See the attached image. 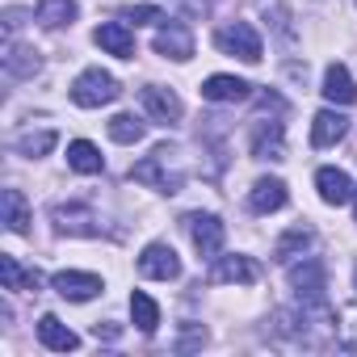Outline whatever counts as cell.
<instances>
[{"instance_id": "6da1fadb", "label": "cell", "mask_w": 357, "mask_h": 357, "mask_svg": "<svg viewBox=\"0 0 357 357\" xmlns=\"http://www.w3.org/2000/svg\"><path fill=\"white\" fill-rule=\"evenodd\" d=\"M130 181H139V185H147V190H155V194H181V185H185L181 151L168 147V143H160L151 155H143V160L130 168Z\"/></svg>"}, {"instance_id": "7a4b0ae2", "label": "cell", "mask_w": 357, "mask_h": 357, "mask_svg": "<svg viewBox=\"0 0 357 357\" xmlns=\"http://www.w3.org/2000/svg\"><path fill=\"white\" fill-rule=\"evenodd\" d=\"M118 80L109 76V72H101V68H84L76 80H72V101L80 105V109H101V105H109V101H118Z\"/></svg>"}, {"instance_id": "3957f363", "label": "cell", "mask_w": 357, "mask_h": 357, "mask_svg": "<svg viewBox=\"0 0 357 357\" xmlns=\"http://www.w3.org/2000/svg\"><path fill=\"white\" fill-rule=\"evenodd\" d=\"M215 47H219L223 55L244 59V63H261V55H265V43H261V34H257L248 22H231V26H223V30L215 34Z\"/></svg>"}, {"instance_id": "277c9868", "label": "cell", "mask_w": 357, "mask_h": 357, "mask_svg": "<svg viewBox=\"0 0 357 357\" xmlns=\"http://www.w3.org/2000/svg\"><path fill=\"white\" fill-rule=\"evenodd\" d=\"M185 227H190V240H194L198 257L215 261V257L223 252L227 227H223V219H219V215H190V219H185Z\"/></svg>"}, {"instance_id": "5b68a950", "label": "cell", "mask_w": 357, "mask_h": 357, "mask_svg": "<svg viewBox=\"0 0 357 357\" xmlns=\"http://www.w3.org/2000/svg\"><path fill=\"white\" fill-rule=\"evenodd\" d=\"M248 151H252L257 160H286V130H282V122L257 118V122L248 126Z\"/></svg>"}, {"instance_id": "8992f818", "label": "cell", "mask_w": 357, "mask_h": 357, "mask_svg": "<svg viewBox=\"0 0 357 357\" xmlns=\"http://www.w3.org/2000/svg\"><path fill=\"white\" fill-rule=\"evenodd\" d=\"M51 223H55L59 236H97L101 231V219L93 215V206H80V202L51 206Z\"/></svg>"}, {"instance_id": "52a82bcc", "label": "cell", "mask_w": 357, "mask_h": 357, "mask_svg": "<svg viewBox=\"0 0 357 357\" xmlns=\"http://www.w3.org/2000/svg\"><path fill=\"white\" fill-rule=\"evenodd\" d=\"M51 286H55V294L68 298V303H89V298H97V294L105 290V282H101L97 273H80V269H59V273L51 278Z\"/></svg>"}, {"instance_id": "ba28073f", "label": "cell", "mask_w": 357, "mask_h": 357, "mask_svg": "<svg viewBox=\"0 0 357 357\" xmlns=\"http://www.w3.org/2000/svg\"><path fill=\"white\" fill-rule=\"evenodd\" d=\"M139 273L151 282H176L181 278V257H176L168 244H147L139 252Z\"/></svg>"}, {"instance_id": "9c48e42d", "label": "cell", "mask_w": 357, "mask_h": 357, "mask_svg": "<svg viewBox=\"0 0 357 357\" xmlns=\"http://www.w3.org/2000/svg\"><path fill=\"white\" fill-rule=\"evenodd\" d=\"M261 278V265L244 252H231V257H215V269H211V282H223V286H252Z\"/></svg>"}, {"instance_id": "30bf717a", "label": "cell", "mask_w": 357, "mask_h": 357, "mask_svg": "<svg viewBox=\"0 0 357 357\" xmlns=\"http://www.w3.org/2000/svg\"><path fill=\"white\" fill-rule=\"evenodd\" d=\"M155 55H164V59H176V63H185V59H194V34L185 30V26H176V22H168V26H160L155 30Z\"/></svg>"}, {"instance_id": "8fae6325", "label": "cell", "mask_w": 357, "mask_h": 357, "mask_svg": "<svg viewBox=\"0 0 357 357\" xmlns=\"http://www.w3.org/2000/svg\"><path fill=\"white\" fill-rule=\"evenodd\" d=\"M143 109H147L155 122H164V126L181 122V114H185L181 97H176L172 89H164V84H147V89H143Z\"/></svg>"}, {"instance_id": "7c38bea8", "label": "cell", "mask_w": 357, "mask_h": 357, "mask_svg": "<svg viewBox=\"0 0 357 357\" xmlns=\"http://www.w3.org/2000/svg\"><path fill=\"white\" fill-rule=\"evenodd\" d=\"M202 97L206 101H215V105H236V101H248L252 97V84L248 80H240V76H206L202 80Z\"/></svg>"}, {"instance_id": "4fadbf2b", "label": "cell", "mask_w": 357, "mask_h": 357, "mask_svg": "<svg viewBox=\"0 0 357 357\" xmlns=\"http://www.w3.org/2000/svg\"><path fill=\"white\" fill-rule=\"evenodd\" d=\"M93 43L105 51V55H118V59H135V34L126 22H105L93 30Z\"/></svg>"}, {"instance_id": "5bb4252c", "label": "cell", "mask_w": 357, "mask_h": 357, "mask_svg": "<svg viewBox=\"0 0 357 357\" xmlns=\"http://www.w3.org/2000/svg\"><path fill=\"white\" fill-rule=\"evenodd\" d=\"M315 190H319V198L328 202V206H344V202H353V181H349V172L344 168H319L315 172Z\"/></svg>"}, {"instance_id": "9a60e30c", "label": "cell", "mask_w": 357, "mask_h": 357, "mask_svg": "<svg viewBox=\"0 0 357 357\" xmlns=\"http://www.w3.org/2000/svg\"><path fill=\"white\" fill-rule=\"evenodd\" d=\"M286 202H290V194H286V181H278V176H261V181L252 185V194H248V206L257 215H273Z\"/></svg>"}, {"instance_id": "2e32d148", "label": "cell", "mask_w": 357, "mask_h": 357, "mask_svg": "<svg viewBox=\"0 0 357 357\" xmlns=\"http://www.w3.org/2000/svg\"><path fill=\"white\" fill-rule=\"evenodd\" d=\"M344 130H349V118L340 109H319L311 118V147H332L344 139Z\"/></svg>"}, {"instance_id": "e0dca14e", "label": "cell", "mask_w": 357, "mask_h": 357, "mask_svg": "<svg viewBox=\"0 0 357 357\" xmlns=\"http://www.w3.org/2000/svg\"><path fill=\"white\" fill-rule=\"evenodd\" d=\"M0 223H5L13 236L30 231V206H26L22 190H5V194H0Z\"/></svg>"}, {"instance_id": "ac0fdd59", "label": "cell", "mask_w": 357, "mask_h": 357, "mask_svg": "<svg viewBox=\"0 0 357 357\" xmlns=\"http://www.w3.org/2000/svg\"><path fill=\"white\" fill-rule=\"evenodd\" d=\"M324 97L332 105H353L357 101V84H353V76H349L344 63H328V72H324Z\"/></svg>"}, {"instance_id": "d6986e66", "label": "cell", "mask_w": 357, "mask_h": 357, "mask_svg": "<svg viewBox=\"0 0 357 357\" xmlns=\"http://www.w3.org/2000/svg\"><path fill=\"white\" fill-rule=\"evenodd\" d=\"M290 286L298 290V298H324V265L315 257H307L303 265H290Z\"/></svg>"}, {"instance_id": "ffe728a7", "label": "cell", "mask_w": 357, "mask_h": 357, "mask_svg": "<svg viewBox=\"0 0 357 357\" xmlns=\"http://www.w3.org/2000/svg\"><path fill=\"white\" fill-rule=\"evenodd\" d=\"M38 340H43V349H51V353H72V349H80V336H76L68 324H59L55 315H43V319H38Z\"/></svg>"}, {"instance_id": "44dd1931", "label": "cell", "mask_w": 357, "mask_h": 357, "mask_svg": "<svg viewBox=\"0 0 357 357\" xmlns=\"http://www.w3.org/2000/svg\"><path fill=\"white\" fill-rule=\"evenodd\" d=\"M34 17H38V26H47V30H63V26H72V22L80 17V5H76V0H38Z\"/></svg>"}, {"instance_id": "7402d4cb", "label": "cell", "mask_w": 357, "mask_h": 357, "mask_svg": "<svg viewBox=\"0 0 357 357\" xmlns=\"http://www.w3.org/2000/svg\"><path fill=\"white\" fill-rule=\"evenodd\" d=\"M38 68H43V59H38L34 47H22V43H9L5 47V72L13 80H30V76H38Z\"/></svg>"}, {"instance_id": "603a6c76", "label": "cell", "mask_w": 357, "mask_h": 357, "mask_svg": "<svg viewBox=\"0 0 357 357\" xmlns=\"http://www.w3.org/2000/svg\"><path fill=\"white\" fill-rule=\"evenodd\" d=\"M311 244H315V231L298 223V227H290V231H286V236H282V240L273 244V261L290 265V261H294V257H303V252H307Z\"/></svg>"}, {"instance_id": "cb8c5ba5", "label": "cell", "mask_w": 357, "mask_h": 357, "mask_svg": "<svg viewBox=\"0 0 357 357\" xmlns=\"http://www.w3.org/2000/svg\"><path fill=\"white\" fill-rule=\"evenodd\" d=\"M0 282H5V290H38L43 286V278L34 269H22V261L9 252L0 257Z\"/></svg>"}, {"instance_id": "d4e9b609", "label": "cell", "mask_w": 357, "mask_h": 357, "mask_svg": "<svg viewBox=\"0 0 357 357\" xmlns=\"http://www.w3.org/2000/svg\"><path fill=\"white\" fill-rule=\"evenodd\" d=\"M68 164H72L76 172H84V176H93V172H101V168H105V160H101L97 143H89V139H72V143H68Z\"/></svg>"}, {"instance_id": "484cf974", "label": "cell", "mask_w": 357, "mask_h": 357, "mask_svg": "<svg viewBox=\"0 0 357 357\" xmlns=\"http://www.w3.org/2000/svg\"><path fill=\"white\" fill-rule=\"evenodd\" d=\"M130 319H135V328H139V332H147V336H151V332L160 328V307H155V298H151V294H143V290H135V294H130Z\"/></svg>"}, {"instance_id": "4316f807", "label": "cell", "mask_w": 357, "mask_h": 357, "mask_svg": "<svg viewBox=\"0 0 357 357\" xmlns=\"http://www.w3.org/2000/svg\"><path fill=\"white\" fill-rule=\"evenodd\" d=\"M143 135H147V122H143V118H135V114H114V118H109V139H114V143H126V147H130V143H139Z\"/></svg>"}, {"instance_id": "83f0119b", "label": "cell", "mask_w": 357, "mask_h": 357, "mask_svg": "<svg viewBox=\"0 0 357 357\" xmlns=\"http://www.w3.org/2000/svg\"><path fill=\"white\" fill-rule=\"evenodd\" d=\"M59 143V135L55 130H26V135H17V155H26V160H38V155H47L51 147Z\"/></svg>"}, {"instance_id": "f1b7e54d", "label": "cell", "mask_w": 357, "mask_h": 357, "mask_svg": "<svg viewBox=\"0 0 357 357\" xmlns=\"http://www.w3.org/2000/svg\"><path fill=\"white\" fill-rule=\"evenodd\" d=\"M336 349L357 353V303H349V307L336 311Z\"/></svg>"}, {"instance_id": "f546056e", "label": "cell", "mask_w": 357, "mask_h": 357, "mask_svg": "<svg viewBox=\"0 0 357 357\" xmlns=\"http://www.w3.org/2000/svg\"><path fill=\"white\" fill-rule=\"evenodd\" d=\"M122 22H135V26H151V22H164V13L155 5H130L122 9Z\"/></svg>"}, {"instance_id": "4dcf8cb0", "label": "cell", "mask_w": 357, "mask_h": 357, "mask_svg": "<svg viewBox=\"0 0 357 357\" xmlns=\"http://www.w3.org/2000/svg\"><path fill=\"white\" fill-rule=\"evenodd\" d=\"M202 344H206V328H202V324H190V328L181 332V340H176V349H181V353L202 349Z\"/></svg>"}, {"instance_id": "1f68e13d", "label": "cell", "mask_w": 357, "mask_h": 357, "mask_svg": "<svg viewBox=\"0 0 357 357\" xmlns=\"http://www.w3.org/2000/svg\"><path fill=\"white\" fill-rule=\"evenodd\" d=\"M22 17H26L22 9H5V30H9V34H17V26H22Z\"/></svg>"}, {"instance_id": "d6a6232c", "label": "cell", "mask_w": 357, "mask_h": 357, "mask_svg": "<svg viewBox=\"0 0 357 357\" xmlns=\"http://www.w3.org/2000/svg\"><path fill=\"white\" fill-rule=\"evenodd\" d=\"M93 336H97V340H101V336H105V340H114V336H118V328H114V324H97V328H93Z\"/></svg>"}, {"instance_id": "836d02e7", "label": "cell", "mask_w": 357, "mask_h": 357, "mask_svg": "<svg viewBox=\"0 0 357 357\" xmlns=\"http://www.w3.org/2000/svg\"><path fill=\"white\" fill-rule=\"evenodd\" d=\"M353 215H357V190H353Z\"/></svg>"}, {"instance_id": "e575fe53", "label": "cell", "mask_w": 357, "mask_h": 357, "mask_svg": "<svg viewBox=\"0 0 357 357\" xmlns=\"http://www.w3.org/2000/svg\"><path fill=\"white\" fill-rule=\"evenodd\" d=\"M353 290H357V269H353Z\"/></svg>"}]
</instances>
